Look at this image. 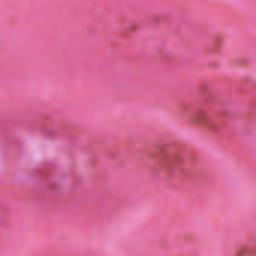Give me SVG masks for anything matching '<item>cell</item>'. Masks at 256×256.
<instances>
[{"label":"cell","instance_id":"1","mask_svg":"<svg viewBox=\"0 0 256 256\" xmlns=\"http://www.w3.org/2000/svg\"><path fill=\"white\" fill-rule=\"evenodd\" d=\"M100 160L72 126L40 118L0 124V181L36 202L66 205L94 190Z\"/></svg>","mask_w":256,"mask_h":256},{"label":"cell","instance_id":"3","mask_svg":"<svg viewBox=\"0 0 256 256\" xmlns=\"http://www.w3.org/2000/svg\"><path fill=\"white\" fill-rule=\"evenodd\" d=\"M241 256H250V247H244V250H241Z\"/></svg>","mask_w":256,"mask_h":256},{"label":"cell","instance_id":"2","mask_svg":"<svg viewBox=\"0 0 256 256\" xmlns=\"http://www.w3.org/2000/svg\"><path fill=\"white\" fill-rule=\"evenodd\" d=\"M6 220H10V208L4 205V199H0V229L6 226Z\"/></svg>","mask_w":256,"mask_h":256}]
</instances>
